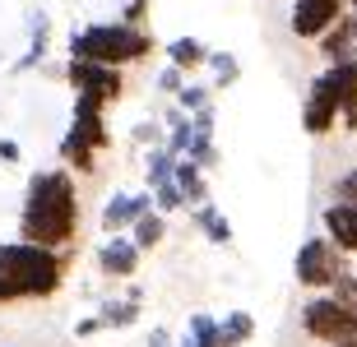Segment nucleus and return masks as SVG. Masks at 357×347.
I'll list each match as a JSON object with an SVG mask.
<instances>
[{
	"label": "nucleus",
	"instance_id": "nucleus-17",
	"mask_svg": "<svg viewBox=\"0 0 357 347\" xmlns=\"http://www.w3.org/2000/svg\"><path fill=\"white\" fill-rule=\"evenodd\" d=\"M190 223L204 232V241H209V245H232V223H227V213H218L213 204L190 209Z\"/></svg>",
	"mask_w": 357,
	"mask_h": 347
},
{
	"label": "nucleus",
	"instance_id": "nucleus-24",
	"mask_svg": "<svg viewBox=\"0 0 357 347\" xmlns=\"http://www.w3.org/2000/svg\"><path fill=\"white\" fill-rule=\"evenodd\" d=\"M185 334L195 338V343H204V347H223V338H218V320L204 315V310H195V315L185 320Z\"/></svg>",
	"mask_w": 357,
	"mask_h": 347
},
{
	"label": "nucleus",
	"instance_id": "nucleus-5",
	"mask_svg": "<svg viewBox=\"0 0 357 347\" xmlns=\"http://www.w3.org/2000/svg\"><path fill=\"white\" fill-rule=\"evenodd\" d=\"M302 334L325 347H348L357 343V315L334 292H316L302 301Z\"/></svg>",
	"mask_w": 357,
	"mask_h": 347
},
{
	"label": "nucleus",
	"instance_id": "nucleus-11",
	"mask_svg": "<svg viewBox=\"0 0 357 347\" xmlns=\"http://www.w3.org/2000/svg\"><path fill=\"white\" fill-rule=\"evenodd\" d=\"M98 273L102 278H116V282H126V278H135L139 273V259H144V250L135 245V236L130 232H121V236H107L102 245H98Z\"/></svg>",
	"mask_w": 357,
	"mask_h": 347
},
{
	"label": "nucleus",
	"instance_id": "nucleus-38",
	"mask_svg": "<svg viewBox=\"0 0 357 347\" xmlns=\"http://www.w3.org/2000/svg\"><path fill=\"white\" fill-rule=\"evenodd\" d=\"M353 134H357V130H353Z\"/></svg>",
	"mask_w": 357,
	"mask_h": 347
},
{
	"label": "nucleus",
	"instance_id": "nucleus-30",
	"mask_svg": "<svg viewBox=\"0 0 357 347\" xmlns=\"http://www.w3.org/2000/svg\"><path fill=\"white\" fill-rule=\"evenodd\" d=\"M334 200L339 204H357V167L344 176H334Z\"/></svg>",
	"mask_w": 357,
	"mask_h": 347
},
{
	"label": "nucleus",
	"instance_id": "nucleus-28",
	"mask_svg": "<svg viewBox=\"0 0 357 347\" xmlns=\"http://www.w3.org/2000/svg\"><path fill=\"white\" fill-rule=\"evenodd\" d=\"M153 204H158V213H181V209H190V204H185V195L176 190V181H172V186H158V190H153Z\"/></svg>",
	"mask_w": 357,
	"mask_h": 347
},
{
	"label": "nucleus",
	"instance_id": "nucleus-15",
	"mask_svg": "<svg viewBox=\"0 0 357 347\" xmlns=\"http://www.w3.org/2000/svg\"><path fill=\"white\" fill-rule=\"evenodd\" d=\"M320 51H325V60H353L357 56V28H353V14H344V19H339V24L330 28V33H325V38L316 42Z\"/></svg>",
	"mask_w": 357,
	"mask_h": 347
},
{
	"label": "nucleus",
	"instance_id": "nucleus-16",
	"mask_svg": "<svg viewBox=\"0 0 357 347\" xmlns=\"http://www.w3.org/2000/svg\"><path fill=\"white\" fill-rule=\"evenodd\" d=\"M176 190L185 195L190 209L209 204V176H204V167H195L190 158H181V162H176Z\"/></svg>",
	"mask_w": 357,
	"mask_h": 347
},
{
	"label": "nucleus",
	"instance_id": "nucleus-4",
	"mask_svg": "<svg viewBox=\"0 0 357 347\" xmlns=\"http://www.w3.org/2000/svg\"><path fill=\"white\" fill-rule=\"evenodd\" d=\"M112 148V130H107V102L93 93H75V111H70V130L61 139V167L93 176L98 158Z\"/></svg>",
	"mask_w": 357,
	"mask_h": 347
},
{
	"label": "nucleus",
	"instance_id": "nucleus-14",
	"mask_svg": "<svg viewBox=\"0 0 357 347\" xmlns=\"http://www.w3.org/2000/svg\"><path fill=\"white\" fill-rule=\"evenodd\" d=\"M47 42H52V19H47L42 10H33V14H28V51L10 65V74H28V70H38V60L47 56Z\"/></svg>",
	"mask_w": 357,
	"mask_h": 347
},
{
	"label": "nucleus",
	"instance_id": "nucleus-22",
	"mask_svg": "<svg viewBox=\"0 0 357 347\" xmlns=\"http://www.w3.org/2000/svg\"><path fill=\"white\" fill-rule=\"evenodd\" d=\"M130 236H135V245H139V250H158L162 236H167V213H158V209H153V213H144L130 227Z\"/></svg>",
	"mask_w": 357,
	"mask_h": 347
},
{
	"label": "nucleus",
	"instance_id": "nucleus-19",
	"mask_svg": "<svg viewBox=\"0 0 357 347\" xmlns=\"http://www.w3.org/2000/svg\"><path fill=\"white\" fill-rule=\"evenodd\" d=\"M209 56L213 51L199 38H172V42H167V60H172L176 70H185V74H190V70H199V65H209Z\"/></svg>",
	"mask_w": 357,
	"mask_h": 347
},
{
	"label": "nucleus",
	"instance_id": "nucleus-9",
	"mask_svg": "<svg viewBox=\"0 0 357 347\" xmlns=\"http://www.w3.org/2000/svg\"><path fill=\"white\" fill-rule=\"evenodd\" d=\"M153 209H158V204H153V190H116V195L102 204V218H98V223H102L107 236H121V232H130L135 223L144 213H153Z\"/></svg>",
	"mask_w": 357,
	"mask_h": 347
},
{
	"label": "nucleus",
	"instance_id": "nucleus-20",
	"mask_svg": "<svg viewBox=\"0 0 357 347\" xmlns=\"http://www.w3.org/2000/svg\"><path fill=\"white\" fill-rule=\"evenodd\" d=\"M218 338H223V347H246L255 338V315L251 310H227L218 320Z\"/></svg>",
	"mask_w": 357,
	"mask_h": 347
},
{
	"label": "nucleus",
	"instance_id": "nucleus-34",
	"mask_svg": "<svg viewBox=\"0 0 357 347\" xmlns=\"http://www.w3.org/2000/svg\"><path fill=\"white\" fill-rule=\"evenodd\" d=\"M162 125H167V134H172V130H181V125H185V120H190V111H181V107H176V102H172V107H167V111H162Z\"/></svg>",
	"mask_w": 357,
	"mask_h": 347
},
{
	"label": "nucleus",
	"instance_id": "nucleus-12",
	"mask_svg": "<svg viewBox=\"0 0 357 347\" xmlns=\"http://www.w3.org/2000/svg\"><path fill=\"white\" fill-rule=\"evenodd\" d=\"M344 120V111L334 107V97L320 88L316 79H311V93H306V102H302V125H306V134H316V139H325V134H334V125Z\"/></svg>",
	"mask_w": 357,
	"mask_h": 347
},
{
	"label": "nucleus",
	"instance_id": "nucleus-31",
	"mask_svg": "<svg viewBox=\"0 0 357 347\" xmlns=\"http://www.w3.org/2000/svg\"><path fill=\"white\" fill-rule=\"evenodd\" d=\"M334 296H339V301L357 315V273H344V278L334 282Z\"/></svg>",
	"mask_w": 357,
	"mask_h": 347
},
{
	"label": "nucleus",
	"instance_id": "nucleus-32",
	"mask_svg": "<svg viewBox=\"0 0 357 347\" xmlns=\"http://www.w3.org/2000/svg\"><path fill=\"white\" fill-rule=\"evenodd\" d=\"M121 24L144 28V24H149V0H126V10H121Z\"/></svg>",
	"mask_w": 357,
	"mask_h": 347
},
{
	"label": "nucleus",
	"instance_id": "nucleus-18",
	"mask_svg": "<svg viewBox=\"0 0 357 347\" xmlns=\"http://www.w3.org/2000/svg\"><path fill=\"white\" fill-rule=\"evenodd\" d=\"M176 162H181V158H176L167 144H162V148H149V158H144V186L149 190L172 186V181H176Z\"/></svg>",
	"mask_w": 357,
	"mask_h": 347
},
{
	"label": "nucleus",
	"instance_id": "nucleus-13",
	"mask_svg": "<svg viewBox=\"0 0 357 347\" xmlns=\"http://www.w3.org/2000/svg\"><path fill=\"white\" fill-rule=\"evenodd\" d=\"M320 223H325V236H330L339 250H344V255H357V204L330 200V209L320 213Z\"/></svg>",
	"mask_w": 357,
	"mask_h": 347
},
{
	"label": "nucleus",
	"instance_id": "nucleus-33",
	"mask_svg": "<svg viewBox=\"0 0 357 347\" xmlns=\"http://www.w3.org/2000/svg\"><path fill=\"white\" fill-rule=\"evenodd\" d=\"M107 324H102V315H84L79 324H75V338H93V334H102Z\"/></svg>",
	"mask_w": 357,
	"mask_h": 347
},
{
	"label": "nucleus",
	"instance_id": "nucleus-1",
	"mask_svg": "<svg viewBox=\"0 0 357 347\" xmlns=\"http://www.w3.org/2000/svg\"><path fill=\"white\" fill-rule=\"evenodd\" d=\"M79 236V186L70 167H47L28 176L24 209H19V241L70 250Z\"/></svg>",
	"mask_w": 357,
	"mask_h": 347
},
{
	"label": "nucleus",
	"instance_id": "nucleus-36",
	"mask_svg": "<svg viewBox=\"0 0 357 347\" xmlns=\"http://www.w3.org/2000/svg\"><path fill=\"white\" fill-rule=\"evenodd\" d=\"M19 158H24V148L14 139H0V162H19Z\"/></svg>",
	"mask_w": 357,
	"mask_h": 347
},
{
	"label": "nucleus",
	"instance_id": "nucleus-3",
	"mask_svg": "<svg viewBox=\"0 0 357 347\" xmlns=\"http://www.w3.org/2000/svg\"><path fill=\"white\" fill-rule=\"evenodd\" d=\"M70 56L75 60H98V65H139L153 56V33L149 28H130V24H89L70 33Z\"/></svg>",
	"mask_w": 357,
	"mask_h": 347
},
{
	"label": "nucleus",
	"instance_id": "nucleus-7",
	"mask_svg": "<svg viewBox=\"0 0 357 347\" xmlns=\"http://www.w3.org/2000/svg\"><path fill=\"white\" fill-rule=\"evenodd\" d=\"M66 83L75 88V93H93V97H102L107 107H112V102H121V93H126V74H121L116 65H98V60H75V56L66 60Z\"/></svg>",
	"mask_w": 357,
	"mask_h": 347
},
{
	"label": "nucleus",
	"instance_id": "nucleus-8",
	"mask_svg": "<svg viewBox=\"0 0 357 347\" xmlns=\"http://www.w3.org/2000/svg\"><path fill=\"white\" fill-rule=\"evenodd\" d=\"M344 14H348V0H292L288 28H292V38L320 42L339 19H344Z\"/></svg>",
	"mask_w": 357,
	"mask_h": 347
},
{
	"label": "nucleus",
	"instance_id": "nucleus-6",
	"mask_svg": "<svg viewBox=\"0 0 357 347\" xmlns=\"http://www.w3.org/2000/svg\"><path fill=\"white\" fill-rule=\"evenodd\" d=\"M292 273H297V282H302L306 292H334V282L348 273V255L320 232V236L302 241V250L292 259Z\"/></svg>",
	"mask_w": 357,
	"mask_h": 347
},
{
	"label": "nucleus",
	"instance_id": "nucleus-25",
	"mask_svg": "<svg viewBox=\"0 0 357 347\" xmlns=\"http://www.w3.org/2000/svg\"><path fill=\"white\" fill-rule=\"evenodd\" d=\"M185 158L195 162V167H218V148H213V130H195V139H190V153Z\"/></svg>",
	"mask_w": 357,
	"mask_h": 347
},
{
	"label": "nucleus",
	"instance_id": "nucleus-10",
	"mask_svg": "<svg viewBox=\"0 0 357 347\" xmlns=\"http://www.w3.org/2000/svg\"><path fill=\"white\" fill-rule=\"evenodd\" d=\"M316 83L334 97V107L344 111V125L357 130V56L353 60H334L316 74Z\"/></svg>",
	"mask_w": 357,
	"mask_h": 347
},
{
	"label": "nucleus",
	"instance_id": "nucleus-27",
	"mask_svg": "<svg viewBox=\"0 0 357 347\" xmlns=\"http://www.w3.org/2000/svg\"><path fill=\"white\" fill-rule=\"evenodd\" d=\"M130 139L139 148H162L167 144V125H162V120H139V125L130 130Z\"/></svg>",
	"mask_w": 357,
	"mask_h": 347
},
{
	"label": "nucleus",
	"instance_id": "nucleus-35",
	"mask_svg": "<svg viewBox=\"0 0 357 347\" xmlns=\"http://www.w3.org/2000/svg\"><path fill=\"white\" fill-rule=\"evenodd\" d=\"M144 347H181V343H176L167 329H158V324H153V334H149V343H144Z\"/></svg>",
	"mask_w": 357,
	"mask_h": 347
},
{
	"label": "nucleus",
	"instance_id": "nucleus-29",
	"mask_svg": "<svg viewBox=\"0 0 357 347\" xmlns=\"http://www.w3.org/2000/svg\"><path fill=\"white\" fill-rule=\"evenodd\" d=\"M185 83H190V79H185V70L162 65V70H158V79H153V88H158V93H167V97H176V93L185 88Z\"/></svg>",
	"mask_w": 357,
	"mask_h": 347
},
{
	"label": "nucleus",
	"instance_id": "nucleus-21",
	"mask_svg": "<svg viewBox=\"0 0 357 347\" xmlns=\"http://www.w3.org/2000/svg\"><path fill=\"white\" fill-rule=\"evenodd\" d=\"M98 315H102L107 329H130V324H139L144 306H139V301H130V296H107L102 306H98Z\"/></svg>",
	"mask_w": 357,
	"mask_h": 347
},
{
	"label": "nucleus",
	"instance_id": "nucleus-23",
	"mask_svg": "<svg viewBox=\"0 0 357 347\" xmlns=\"http://www.w3.org/2000/svg\"><path fill=\"white\" fill-rule=\"evenodd\" d=\"M209 70H213V88H232V83L241 79V60L232 51H213Z\"/></svg>",
	"mask_w": 357,
	"mask_h": 347
},
{
	"label": "nucleus",
	"instance_id": "nucleus-26",
	"mask_svg": "<svg viewBox=\"0 0 357 347\" xmlns=\"http://www.w3.org/2000/svg\"><path fill=\"white\" fill-rule=\"evenodd\" d=\"M209 97H213V88H209V83H185L181 93L172 97V102H176L181 111H190V116H195V111H204V107H209Z\"/></svg>",
	"mask_w": 357,
	"mask_h": 347
},
{
	"label": "nucleus",
	"instance_id": "nucleus-2",
	"mask_svg": "<svg viewBox=\"0 0 357 347\" xmlns=\"http://www.w3.org/2000/svg\"><path fill=\"white\" fill-rule=\"evenodd\" d=\"M70 250H47L33 241H5L0 245V282L14 301H47L66 287Z\"/></svg>",
	"mask_w": 357,
	"mask_h": 347
},
{
	"label": "nucleus",
	"instance_id": "nucleus-37",
	"mask_svg": "<svg viewBox=\"0 0 357 347\" xmlns=\"http://www.w3.org/2000/svg\"><path fill=\"white\" fill-rule=\"evenodd\" d=\"M181 347H204V343H195V338H190V334H181Z\"/></svg>",
	"mask_w": 357,
	"mask_h": 347
}]
</instances>
